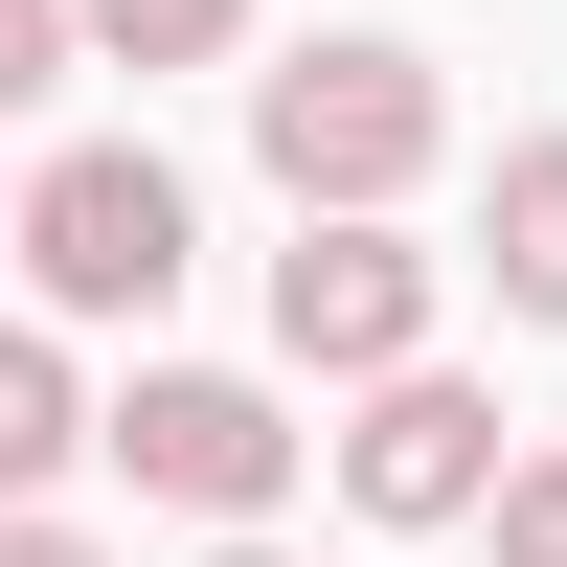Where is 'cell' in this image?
<instances>
[{"instance_id": "cell-1", "label": "cell", "mask_w": 567, "mask_h": 567, "mask_svg": "<svg viewBox=\"0 0 567 567\" xmlns=\"http://www.w3.org/2000/svg\"><path fill=\"white\" fill-rule=\"evenodd\" d=\"M250 159H272V205H409V182L454 159V91H432V45L341 23V45H296V69H250Z\"/></svg>"}, {"instance_id": "cell-2", "label": "cell", "mask_w": 567, "mask_h": 567, "mask_svg": "<svg viewBox=\"0 0 567 567\" xmlns=\"http://www.w3.org/2000/svg\"><path fill=\"white\" fill-rule=\"evenodd\" d=\"M182 250H205V205H182L159 136H69V159H23V272H45V318H159Z\"/></svg>"}, {"instance_id": "cell-3", "label": "cell", "mask_w": 567, "mask_h": 567, "mask_svg": "<svg viewBox=\"0 0 567 567\" xmlns=\"http://www.w3.org/2000/svg\"><path fill=\"white\" fill-rule=\"evenodd\" d=\"M296 409L250 386V363H136L114 386V477L136 499H182V523H272V499H296Z\"/></svg>"}, {"instance_id": "cell-4", "label": "cell", "mask_w": 567, "mask_h": 567, "mask_svg": "<svg viewBox=\"0 0 567 567\" xmlns=\"http://www.w3.org/2000/svg\"><path fill=\"white\" fill-rule=\"evenodd\" d=\"M272 363H296V386L432 363V250H409L386 205H296V250H272Z\"/></svg>"}, {"instance_id": "cell-5", "label": "cell", "mask_w": 567, "mask_h": 567, "mask_svg": "<svg viewBox=\"0 0 567 567\" xmlns=\"http://www.w3.org/2000/svg\"><path fill=\"white\" fill-rule=\"evenodd\" d=\"M499 454H523V432H499L454 363H386V386H363V432H341V499H363L386 545H432V523H477V499H499Z\"/></svg>"}, {"instance_id": "cell-6", "label": "cell", "mask_w": 567, "mask_h": 567, "mask_svg": "<svg viewBox=\"0 0 567 567\" xmlns=\"http://www.w3.org/2000/svg\"><path fill=\"white\" fill-rule=\"evenodd\" d=\"M477 272H499V318H545V341H567V114L499 136V182H477Z\"/></svg>"}, {"instance_id": "cell-7", "label": "cell", "mask_w": 567, "mask_h": 567, "mask_svg": "<svg viewBox=\"0 0 567 567\" xmlns=\"http://www.w3.org/2000/svg\"><path fill=\"white\" fill-rule=\"evenodd\" d=\"M69 454H114V409H91V363L45 318H0V499H45Z\"/></svg>"}, {"instance_id": "cell-8", "label": "cell", "mask_w": 567, "mask_h": 567, "mask_svg": "<svg viewBox=\"0 0 567 567\" xmlns=\"http://www.w3.org/2000/svg\"><path fill=\"white\" fill-rule=\"evenodd\" d=\"M250 0H91V69H227Z\"/></svg>"}, {"instance_id": "cell-9", "label": "cell", "mask_w": 567, "mask_h": 567, "mask_svg": "<svg viewBox=\"0 0 567 567\" xmlns=\"http://www.w3.org/2000/svg\"><path fill=\"white\" fill-rule=\"evenodd\" d=\"M477 523H499V567H567V432H545V454H499Z\"/></svg>"}, {"instance_id": "cell-10", "label": "cell", "mask_w": 567, "mask_h": 567, "mask_svg": "<svg viewBox=\"0 0 567 567\" xmlns=\"http://www.w3.org/2000/svg\"><path fill=\"white\" fill-rule=\"evenodd\" d=\"M91 69V0H0V114H23V91H69Z\"/></svg>"}, {"instance_id": "cell-11", "label": "cell", "mask_w": 567, "mask_h": 567, "mask_svg": "<svg viewBox=\"0 0 567 567\" xmlns=\"http://www.w3.org/2000/svg\"><path fill=\"white\" fill-rule=\"evenodd\" d=\"M0 567H114L91 523H45V499H0Z\"/></svg>"}, {"instance_id": "cell-12", "label": "cell", "mask_w": 567, "mask_h": 567, "mask_svg": "<svg viewBox=\"0 0 567 567\" xmlns=\"http://www.w3.org/2000/svg\"><path fill=\"white\" fill-rule=\"evenodd\" d=\"M205 567H296V545H272V523H205Z\"/></svg>"}, {"instance_id": "cell-13", "label": "cell", "mask_w": 567, "mask_h": 567, "mask_svg": "<svg viewBox=\"0 0 567 567\" xmlns=\"http://www.w3.org/2000/svg\"><path fill=\"white\" fill-rule=\"evenodd\" d=\"M0 250H23V182H0Z\"/></svg>"}]
</instances>
